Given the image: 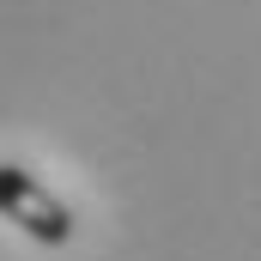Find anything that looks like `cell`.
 Returning <instances> with one entry per match:
<instances>
[{
    "instance_id": "6da1fadb",
    "label": "cell",
    "mask_w": 261,
    "mask_h": 261,
    "mask_svg": "<svg viewBox=\"0 0 261 261\" xmlns=\"http://www.w3.org/2000/svg\"><path fill=\"white\" fill-rule=\"evenodd\" d=\"M0 219H12L24 237H37V243H49V249L73 243V231H79L73 206L55 200L24 164H0Z\"/></svg>"
}]
</instances>
